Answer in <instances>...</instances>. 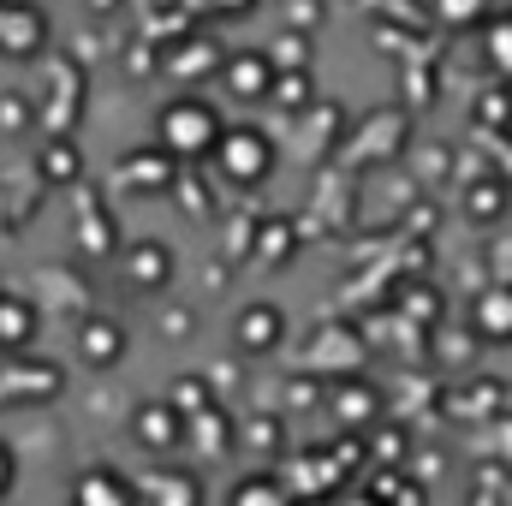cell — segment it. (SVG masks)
Listing matches in <instances>:
<instances>
[{
    "label": "cell",
    "mask_w": 512,
    "mask_h": 506,
    "mask_svg": "<svg viewBox=\"0 0 512 506\" xmlns=\"http://www.w3.org/2000/svg\"><path fill=\"white\" fill-rule=\"evenodd\" d=\"M48 173H54V179H60V173L72 179V173H78V155H72V149H54V155H48Z\"/></svg>",
    "instance_id": "obj_16"
},
{
    "label": "cell",
    "mask_w": 512,
    "mask_h": 506,
    "mask_svg": "<svg viewBox=\"0 0 512 506\" xmlns=\"http://www.w3.org/2000/svg\"><path fill=\"white\" fill-rule=\"evenodd\" d=\"M149 501L155 506H203V483H197L191 471H161V477L149 483Z\"/></svg>",
    "instance_id": "obj_10"
},
{
    "label": "cell",
    "mask_w": 512,
    "mask_h": 506,
    "mask_svg": "<svg viewBox=\"0 0 512 506\" xmlns=\"http://www.w3.org/2000/svg\"><path fill=\"white\" fill-rule=\"evenodd\" d=\"M227 78H233V84H245V96H268V90H274L268 60H239V66H227Z\"/></svg>",
    "instance_id": "obj_13"
},
{
    "label": "cell",
    "mask_w": 512,
    "mask_h": 506,
    "mask_svg": "<svg viewBox=\"0 0 512 506\" xmlns=\"http://www.w3.org/2000/svg\"><path fill=\"white\" fill-rule=\"evenodd\" d=\"M227 506H292V495H286V483H280V477L256 471V477H245V483H233Z\"/></svg>",
    "instance_id": "obj_11"
},
{
    "label": "cell",
    "mask_w": 512,
    "mask_h": 506,
    "mask_svg": "<svg viewBox=\"0 0 512 506\" xmlns=\"http://www.w3.org/2000/svg\"><path fill=\"white\" fill-rule=\"evenodd\" d=\"M185 435H191V423L167 399H149V405L131 411V441L149 447V453H173V447H185Z\"/></svg>",
    "instance_id": "obj_3"
},
{
    "label": "cell",
    "mask_w": 512,
    "mask_h": 506,
    "mask_svg": "<svg viewBox=\"0 0 512 506\" xmlns=\"http://www.w3.org/2000/svg\"><path fill=\"white\" fill-rule=\"evenodd\" d=\"M471 322H477V334H483V340L507 346V340H512V286H507V280L477 292V304H471Z\"/></svg>",
    "instance_id": "obj_7"
},
{
    "label": "cell",
    "mask_w": 512,
    "mask_h": 506,
    "mask_svg": "<svg viewBox=\"0 0 512 506\" xmlns=\"http://www.w3.org/2000/svg\"><path fill=\"white\" fill-rule=\"evenodd\" d=\"M126 274L137 292H161L167 280H173V251L167 245H155V239H137L126 251Z\"/></svg>",
    "instance_id": "obj_8"
},
{
    "label": "cell",
    "mask_w": 512,
    "mask_h": 506,
    "mask_svg": "<svg viewBox=\"0 0 512 506\" xmlns=\"http://www.w3.org/2000/svg\"><path fill=\"white\" fill-rule=\"evenodd\" d=\"M72 506H137V489L114 465H96V471H84L72 483Z\"/></svg>",
    "instance_id": "obj_6"
},
{
    "label": "cell",
    "mask_w": 512,
    "mask_h": 506,
    "mask_svg": "<svg viewBox=\"0 0 512 506\" xmlns=\"http://www.w3.org/2000/svg\"><path fill=\"white\" fill-rule=\"evenodd\" d=\"M215 167H221L233 185H262L268 167H274V143H268L262 131H251V126L221 131V143H215Z\"/></svg>",
    "instance_id": "obj_2"
},
{
    "label": "cell",
    "mask_w": 512,
    "mask_h": 506,
    "mask_svg": "<svg viewBox=\"0 0 512 506\" xmlns=\"http://www.w3.org/2000/svg\"><path fill=\"white\" fill-rule=\"evenodd\" d=\"M78 358H84L90 370H114V364L126 358V328H120L114 316H90V322L78 328Z\"/></svg>",
    "instance_id": "obj_5"
},
{
    "label": "cell",
    "mask_w": 512,
    "mask_h": 506,
    "mask_svg": "<svg viewBox=\"0 0 512 506\" xmlns=\"http://www.w3.org/2000/svg\"><path fill=\"white\" fill-rule=\"evenodd\" d=\"M441 12H447V18H477V12H483V0H447Z\"/></svg>",
    "instance_id": "obj_17"
},
{
    "label": "cell",
    "mask_w": 512,
    "mask_h": 506,
    "mask_svg": "<svg viewBox=\"0 0 512 506\" xmlns=\"http://www.w3.org/2000/svg\"><path fill=\"white\" fill-rule=\"evenodd\" d=\"M12 483H18V459H12V447L0 441V501L12 495Z\"/></svg>",
    "instance_id": "obj_15"
},
{
    "label": "cell",
    "mask_w": 512,
    "mask_h": 506,
    "mask_svg": "<svg viewBox=\"0 0 512 506\" xmlns=\"http://www.w3.org/2000/svg\"><path fill=\"white\" fill-rule=\"evenodd\" d=\"M304 90H310V84H304V72H292V78H274V90H268V96H274V102H286V108H304Z\"/></svg>",
    "instance_id": "obj_14"
},
{
    "label": "cell",
    "mask_w": 512,
    "mask_h": 506,
    "mask_svg": "<svg viewBox=\"0 0 512 506\" xmlns=\"http://www.w3.org/2000/svg\"><path fill=\"white\" fill-rule=\"evenodd\" d=\"M233 340H239L245 358L280 352V340H286V310H280V304H245L239 322H233Z\"/></svg>",
    "instance_id": "obj_4"
},
{
    "label": "cell",
    "mask_w": 512,
    "mask_h": 506,
    "mask_svg": "<svg viewBox=\"0 0 512 506\" xmlns=\"http://www.w3.org/2000/svg\"><path fill=\"white\" fill-rule=\"evenodd\" d=\"M42 36H48V18L36 6H0V48L6 54H30V48H42Z\"/></svg>",
    "instance_id": "obj_9"
},
{
    "label": "cell",
    "mask_w": 512,
    "mask_h": 506,
    "mask_svg": "<svg viewBox=\"0 0 512 506\" xmlns=\"http://www.w3.org/2000/svg\"><path fill=\"white\" fill-rule=\"evenodd\" d=\"M30 322H36V316H30V304L0 298V340H6V346H24V340H30Z\"/></svg>",
    "instance_id": "obj_12"
},
{
    "label": "cell",
    "mask_w": 512,
    "mask_h": 506,
    "mask_svg": "<svg viewBox=\"0 0 512 506\" xmlns=\"http://www.w3.org/2000/svg\"><path fill=\"white\" fill-rule=\"evenodd\" d=\"M221 114L209 108V102H197V96H179V102H167L161 108V120H155V137H161V149L167 155H185V161H197V155H215V143H221Z\"/></svg>",
    "instance_id": "obj_1"
}]
</instances>
